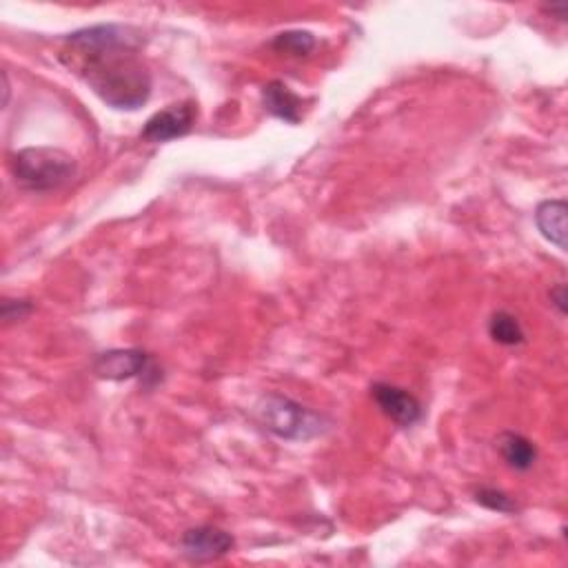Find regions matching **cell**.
<instances>
[{
    "label": "cell",
    "instance_id": "obj_15",
    "mask_svg": "<svg viewBox=\"0 0 568 568\" xmlns=\"http://www.w3.org/2000/svg\"><path fill=\"white\" fill-rule=\"evenodd\" d=\"M551 300L560 313H566V287L564 284H557V287L551 291Z\"/></svg>",
    "mask_w": 568,
    "mask_h": 568
},
{
    "label": "cell",
    "instance_id": "obj_1",
    "mask_svg": "<svg viewBox=\"0 0 568 568\" xmlns=\"http://www.w3.org/2000/svg\"><path fill=\"white\" fill-rule=\"evenodd\" d=\"M140 32L127 25H96L69 34L58 60L111 109L136 111L151 96V71L142 60Z\"/></svg>",
    "mask_w": 568,
    "mask_h": 568
},
{
    "label": "cell",
    "instance_id": "obj_13",
    "mask_svg": "<svg viewBox=\"0 0 568 568\" xmlns=\"http://www.w3.org/2000/svg\"><path fill=\"white\" fill-rule=\"evenodd\" d=\"M475 502L482 504L484 509L497 511V513H515L517 511V504L513 502V497H509L504 491L491 489V486H482V489L475 493Z\"/></svg>",
    "mask_w": 568,
    "mask_h": 568
},
{
    "label": "cell",
    "instance_id": "obj_12",
    "mask_svg": "<svg viewBox=\"0 0 568 568\" xmlns=\"http://www.w3.org/2000/svg\"><path fill=\"white\" fill-rule=\"evenodd\" d=\"M271 47L276 49L278 54L302 58L313 52V47H316V38H313L311 32H284L271 40Z\"/></svg>",
    "mask_w": 568,
    "mask_h": 568
},
{
    "label": "cell",
    "instance_id": "obj_2",
    "mask_svg": "<svg viewBox=\"0 0 568 568\" xmlns=\"http://www.w3.org/2000/svg\"><path fill=\"white\" fill-rule=\"evenodd\" d=\"M12 174L20 189L56 191L65 187L76 174V160L56 147H27L12 158Z\"/></svg>",
    "mask_w": 568,
    "mask_h": 568
},
{
    "label": "cell",
    "instance_id": "obj_4",
    "mask_svg": "<svg viewBox=\"0 0 568 568\" xmlns=\"http://www.w3.org/2000/svg\"><path fill=\"white\" fill-rule=\"evenodd\" d=\"M198 118V109L196 103H180V105H171L167 109L158 111V114L151 116L145 127H142L140 136L145 138L147 142H169L187 136L191 129L196 125Z\"/></svg>",
    "mask_w": 568,
    "mask_h": 568
},
{
    "label": "cell",
    "instance_id": "obj_8",
    "mask_svg": "<svg viewBox=\"0 0 568 568\" xmlns=\"http://www.w3.org/2000/svg\"><path fill=\"white\" fill-rule=\"evenodd\" d=\"M566 200H544L537 205L535 222L542 236L560 251H566Z\"/></svg>",
    "mask_w": 568,
    "mask_h": 568
},
{
    "label": "cell",
    "instance_id": "obj_3",
    "mask_svg": "<svg viewBox=\"0 0 568 568\" xmlns=\"http://www.w3.org/2000/svg\"><path fill=\"white\" fill-rule=\"evenodd\" d=\"M258 418L265 429L282 440H311L327 431V424L320 413L311 411L304 404L284 398L280 393H269L258 404Z\"/></svg>",
    "mask_w": 568,
    "mask_h": 568
},
{
    "label": "cell",
    "instance_id": "obj_10",
    "mask_svg": "<svg viewBox=\"0 0 568 568\" xmlns=\"http://www.w3.org/2000/svg\"><path fill=\"white\" fill-rule=\"evenodd\" d=\"M497 451H500L504 462L509 464L511 469L520 473L531 471L537 462V446L529 438L513 431H504L500 438H497Z\"/></svg>",
    "mask_w": 568,
    "mask_h": 568
},
{
    "label": "cell",
    "instance_id": "obj_14",
    "mask_svg": "<svg viewBox=\"0 0 568 568\" xmlns=\"http://www.w3.org/2000/svg\"><path fill=\"white\" fill-rule=\"evenodd\" d=\"M32 311H34V304L27 302V300H5L3 302V320L5 322L25 320Z\"/></svg>",
    "mask_w": 568,
    "mask_h": 568
},
{
    "label": "cell",
    "instance_id": "obj_6",
    "mask_svg": "<svg viewBox=\"0 0 568 568\" xmlns=\"http://www.w3.org/2000/svg\"><path fill=\"white\" fill-rule=\"evenodd\" d=\"M371 395L375 404L382 409V413L387 415V418H391L395 424L404 426V429H409V426L418 424L422 420L424 411L420 400L409 391L395 387V384L375 382L371 387Z\"/></svg>",
    "mask_w": 568,
    "mask_h": 568
},
{
    "label": "cell",
    "instance_id": "obj_9",
    "mask_svg": "<svg viewBox=\"0 0 568 568\" xmlns=\"http://www.w3.org/2000/svg\"><path fill=\"white\" fill-rule=\"evenodd\" d=\"M262 103H265V109L271 116L284 120V123H300L302 100L287 85L280 83V80H273V83L262 89Z\"/></svg>",
    "mask_w": 568,
    "mask_h": 568
},
{
    "label": "cell",
    "instance_id": "obj_5",
    "mask_svg": "<svg viewBox=\"0 0 568 568\" xmlns=\"http://www.w3.org/2000/svg\"><path fill=\"white\" fill-rule=\"evenodd\" d=\"M94 373L103 380H131L151 371V358L140 349H111L94 358Z\"/></svg>",
    "mask_w": 568,
    "mask_h": 568
},
{
    "label": "cell",
    "instance_id": "obj_7",
    "mask_svg": "<svg viewBox=\"0 0 568 568\" xmlns=\"http://www.w3.org/2000/svg\"><path fill=\"white\" fill-rule=\"evenodd\" d=\"M231 533L218 529V526H196V529L185 531L180 540L182 553H185L191 562H211L220 560L233 549Z\"/></svg>",
    "mask_w": 568,
    "mask_h": 568
},
{
    "label": "cell",
    "instance_id": "obj_11",
    "mask_svg": "<svg viewBox=\"0 0 568 568\" xmlns=\"http://www.w3.org/2000/svg\"><path fill=\"white\" fill-rule=\"evenodd\" d=\"M489 333L497 344H504V347H515V344H522L526 338L522 324L506 311L493 313V318L489 320Z\"/></svg>",
    "mask_w": 568,
    "mask_h": 568
}]
</instances>
